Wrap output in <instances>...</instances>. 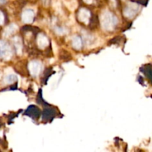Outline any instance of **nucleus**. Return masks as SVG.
Returning <instances> with one entry per match:
<instances>
[{"label":"nucleus","mask_w":152,"mask_h":152,"mask_svg":"<svg viewBox=\"0 0 152 152\" xmlns=\"http://www.w3.org/2000/svg\"><path fill=\"white\" fill-rule=\"evenodd\" d=\"M34 19V12L33 10L26 9L22 13V20L26 24L32 23Z\"/></svg>","instance_id":"obj_5"},{"label":"nucleus","mask_w":152,"mask_h":152,"mask_svg":"<svg viewBox=\"0 0 152 152\" xmlns=\"http://www.w3.org/2000/svg\"><path fill=\"white\" fill-rule=\"evenodd\" d=\"M134 6H135L134 4L131 3L130 5H128V7H125V9L124 10V12H123L125 17H128V18H132L134 16L136 13V11H134L135 10Z\"/></svg>","instance_id":"obj_7"},{"label":"nucleus","mask_w":152,"mask_h":152,"mask_svg":"<svg viewBox=\"0 0 152 152\" xmlns=\"http://www.w3.org/2000/svg\"><path fill=\"white\" fill-rule=\"evenodd\" d=\"M4 19H5V18H4L3 13H2V12L0 11V24H2V23H3Z\"/></svg>","instance_id":"obj_13"},{"label":"nucleus","mask_w":152,"mask_h":152,"mask_svg":"<svg viewBox=\"0 0 152 152\" xmlns=\"http://www.w3.org/2000/svg\"><path fill=\"white\" fill-rule=\"evenodd\" d=\"M0 56L8 60L12 56V51L8 44L0 41Z\"/></svg>","instance_id":"obj_2"},{"label":"nucleus","mask_w":152,"mask_h":152,"mask_svg":"<svg viewBox=\"0 0 152 152\" xmlns=\"http://www.w3.org/2000/svg\"><path fill=\"white\" fill-rule=\"evenodd\" d=\"M72 45L74 48L79 50L82 48V40L81 38L79 37H74L72 39Z\"/></svg>","instance_id":"obj_8"},{"label":"nucleus","mask_w":152,"mask_h":152,"mask_svg":"<svg viewBox=\"0 0 152 152\" xmlns=\"http://www.w3.org/2000/svg\"><path fill=\"white\" fill-rule=\"evenodd\" d=\"M14 44L15 47H16V49H17V51L18 53V54L20 55L22 54V42L21 41L20 38L19 37H16L14 39Z\"/></svg>","instance_id":"obj_9"},{"label":"nucleus","mask_w":152,"mask_h":152,"mask_svg":"<svg viewBox=\"0 0 152 152\" xmlns=\"http://www.w3.org/2000/svg\"><path fill=\"white\" fill-rule=\"evenodd\" d=\"M28 69L32 76H37L39 74L42 70V64L40 62L34 60L30 62L28 64Z\"/></svg>","instance_id":"obj_3"},{"label":"nucleus","mask_w":152,"mask_h":152,"mask_svg":"<svg viewBox=\"0 0 152 152\" xmlns=\"http://www.w3.org/2000/svg\"><path fill=\"white\" fill-rule=\"evenodd\" d=\"M16 80H17V76H16V75L13 74H8V75L6 76L5 79V82L7 84L13 83V82H14Z\"/></svg>","instance_id":"obj_11"},{"label":"nucleus","mask_w":152,"mask_h":152,"mask_svg":"<svg viewBox=\"0 0 152 152\" xmlns=\"http://www.w3.org/2000/svg\"><path fill=\"white\" fill-rule=\"evenodd\" d=\"M17 30H18V26L16 25L15 24H12L6 28L5 34H7V35L12 34V33H14V32L16 31H17Z\"/></svg>","instance_id":"obj_10"},{"label":"nucleus","mask_w":152,"mask_h":152,"mask_svg":"<svg viewBox=\"0 0 152 152\" xmlns=\"http://www.w3.org/2000/svg\"><path fill=\"white\" fill-rule=\"evenodd\" d=\"M66 5L69 10L74 11L76 8V7H77V2H76V1L74 0V1H71V2H69L68 4H66Z\"/></svg>","instance_id":"obj_12"},{"label":"nucleus","mask_w":152,"mask_h":152,"mask_svg":"<svg viewBox=\"0 0 152 152\" xmlns=\"http://www.w3.org/2000/svg\"><path fill=\"white\" fill-rule=\"evenodd\" d=\"M149 74H150V79H151V81L152 82V70L151 71L150 73H149Z\"/></svg>","instance_id":"obj_16"},{"label":"nucleus","mask_w":152,"mask_h":152,"mask_svg":"<svg viewBox=\"0 0 152 152\" xmlns=\"http://www.w3.org/2000/svg\"><path fill=\"white\" fill-rule=\"evenodd\" d=\"M37 44L40 49H44L48 46L49 41L46 36H44L42 33H40L37 37Z\"/></svg>","instance_id":"obj_6"},{"label":"nucleus","mask_w":152,"mask_h":152,"mask_svg":"<svg viewBox=\"0 0 152 152\" xmlns=\"http://www.w3.org/2000/svg\"><path fill=\"white\" fill-rule=\"evenodd\" d=\"M110 2H111V5H112L114 7H116V5H117V2H116V0H110Z\"/></svg>","instance_id":"obj_14"},{"label":"nucleus","mask_w":152,"mask_h":152,"mask_svg":"<svg viewBox=\"0 0 152 152\" xmlns=\"http://www.w3.org/2000/svg\"><path fill=\"white\" fill-rule=\"evenodd\" d=\"M91 17V13L86 8H82L78 13V19L81 22L87 25L89 22V19Z\"/></svg>","instance_id":"obj_4"},{"label":"nucleus","mask_w":152,"mask_h":152,"mask_svg":"<svg viewBox=\"0 0 152 152\" xmlns=\"http://www.w3.org/2000/svg\"><path fill=\"white\" fill-rule=\"evenodd\" d=\"M83 1L84 2H85L86 4H88V5H91L94 2V0H83Z\"/></svg>","instance_id":"obj_15"},{"label":"nucleus","mask_w":152,"mask_h":152,"mask_svg":"<svg viewBox=\"0 0 152 152\" xmlns=\"http://www.w3.org/2000/svg\"><path fill=\"white\" fill-rule=\"evenodd\" d=\"M117 17H114L113 13L108 11H104L100 15V24L102 29L107 31H111L114 30L115 25L117 24Z\"/></svg>","instance_id":"obj_1"}]
</instances>
